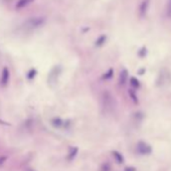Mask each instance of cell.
I'll use <instances>...</instances> for the list:
<instances>
[{
    "mask_svg": "<svg viewBox=\"0 0 171 171\" xmlns=\"http://www.w3.org/2000/svg\"><path fill=\"white\" fill-rule=\"evenodd\" d=\"M113 155H114V157L116 158V160L119 162V163H123V161H124V159H123V157H122V155L119 153V152H117V151H114L113 152Z\"/></svg>",
    "mask_w": 171,
    "mask_h": 171,
    "instance_id": "ba28073f",
    "label": "cell"
},
{
    "mask_svg": "<svg viewBox=\"0 0 171 171\" xmlns=\"http://www.w3.org/2000/svg\"><path fill=\"white\" fill-rule=\"evenodd\" d=\"M127 77H128V73L126 70H122V73L120 74V84L121 85H124L125 83L127 81Z\"/></svg>",
    "mask_w": 171,
    "mask_h": 171,
    "instance_id": "5b68a950",
    "label": "cell"
},
{
    "mask_svg": "<svg viewBox=\"0 0 171 171\" xmlns=\"http://www.w3.org/2000/svg\"><path fill=\"white\" fill-rule=\"evenodd\" d=\"M102 105L104 107L105 111H107L108 113H112L115 108H116V101L110 92L105 91L102 95Z\"/></svg>",
    "mask_w": 171,
    "mask_h": 171,
    "instance_id": "6da1fadb",
    "label": "cell"
},
{
    "mask_svg": "<svg viewBox=\"0 0 171 171\" xmlns=\"http://www.w3.org/2000/svg\"><path fill=\"white\" fill-rule=\"evenodd\" d=\"M0 82H1V85L3 87H5L8 84V82H9V70H8L7 68L3 69V72L1 74V80H0Z\"/></svg>",
    "mask_w": 171,
    "mask_h": 171,
    "instance_id": "3957f363",
    "label": "cell"
},
{
    "mask_svg": "<svg viewBox=\"0 0 171 171\" xmlns=\"http://www.w3.org/2000/svg\"><path fill=\"white\" fill-rule=\"evenodd\" d=\"M166 15L171 18V0H168L167 4H166Z\"/></svg>",
    "mask_w": 171,
    "mask_h": 171,
    "instance_id": "9c48e42d",
    "label": "cell"
},
{
    "mask_svg": "<svg viewBox=\"0 0 171 171\" xmlns=\"http://www.w3.org/2000/svg\"><path fill=\"white\" fill-rule=\"evenodd\" d=\"M77 152H78V148H74L73 151H72V153H70V155H69V160H73V158H74V156H76Z\"/></svg>",
    "mask_w": 171,
    "mask_h": 171,
    "instance_id": "8fae6325",
    "label": "cell"
},
{
    "mask_svg": "<svg viewBox=\"0 0 171 171\" xmlns=\"http://www.w3.org/2000/svg\"><path fill=\"white\" fill-rule=\"evenodd\" d=\"M27 171H34V170H32V169H27Z\"/></svg>",
    "mask_w": 171,
    "mask_h": 171,
    "instance_id": "e0dca14e",
    "label": "cell"
},
{
    "mask_svg": "<svg viewBox=\"0 0 171 171\" xmlns=\"http://www.w3.org/2000/svg\"><path fill=\"white\" fill-rule=\"evenodd\" d=\"M5 160H6V157L5 156H1V157H0V165H2L4 162H5Z\"/></svg>",
    "mask_w": 171,
    "mask_h": 171,
    "instance_id": "9a60e30c",
    "label": "cell"
},
{
    "mask_svg": "<svg viewBox=\"0 0 171 171\" xmlns=\"http://www.w3.org/2000/svg\"><path fill=\"white\" fill-rule=\"evenodd\" d=\"M130 81H131L130 83H131L132 87H134V88H139L140 84H139V81L137 80V79H135V78H131Z\"/></svg>",
    "mask_w": 171,
    "mask_h": 171,
    "instance_id": "30bf717a",
    "label": "cell"
},
{
    "mask_svg": "<svg viewBox=\"0 0 171 171\" xmlns=\"http://www.w3.org/2000/svg\"><path fill=\"white\" fill-rule=\"evenodd\" d=\"M31 1H32V0H19L18 3H17V5H16V7H17V8H22L24 6L28 5V4L30 3Z\"/></svg>",
    "mask_w": 171,
    "mask_h": 171,
    "instance_id": "52a82bcc",
    "label": "cell"
},
{
    "mask_svg": "<svg viewBox=\"0 0 171 171\" xmlns=\"http://www.w3.org/2000/svg\"><path fill=\"white\" fill-rule=\"evenodd\" d=\"M112 76H113V70H110L109 72H108V73L105 74V76L103 77V79H104V80H108V79H110Z\"/></svg>",
    "mask_w": 171,
    "mask_h": 171,
    "instance_id": "7c38bea8",
    "label": "cell"
},
{
    "mask_svg": "<svg viewBox=\"0 0 171 171\" xmlns=\"http://www.w3.org/2000/svg\"><path fill=\"white\" fill-rule=\"evenodd\" d=\"M147 8H148V0H145L144 2H142L141 4V7H140V13L141 15H144L147 11Z\"/></svg>",
    "mask_w": 171,
    "mask_h": 171,
    "instance_id": "8992f818",
    "label": "cell"
},
{
    "mask_svg": "<svg viewBox=\"0 0 171 171\" xmlns=\"http://www.w3.org/2000/svg\"><path fill=\"white\" fill-rule=\"evenodd\" d=\"M106 40V36H101V37H100V38L97 40V43H96V44H97V45H101V44H103L104 43V41H105Z\"/></svg>",
    "mask_w": 171,
    "mask_h": 171,
    "instance_id": "4fadbf2b",
    "label": "cell"
},
{
    "mask_svg": "<svg viewBox=\"0 0 171 171\" xmlns=\"http://www.w3.org/2000/svg\"><path fill=\"white\" fill-rule=\"evenodd\" d=\"M125 171H135V169L132 168V167H128V168L125 169Z\"/></svg>",
    "mask_w": 171,
    "mask_h": 171,
    "instance_id": "2e32d148",
    "label": "cell"
},
{
    "mask_svg": "<svg viewBox=\"0 0 171 171\" xmlns=\"http://www.w3.org/2000/svg\"><path fill=\"white\" fill-rule=\"evenodd\" d=\"M43 23V18H32L27 21V25H29L30 28H35V27L40 26Z\"/></svg>",
    "mask_w": 171,
    "mask_h": 171,
    "instance_id": "277c9868",
    "label": "cell"
},
{
    "mask_svg": "<svg viewBox=\"0 0 171 171\" xmlns=\"http://www.w3.org/2000/svg\"><path fill=\"white\" fill-rule=\"evenodd\" d=\"M129 94L131 95V97H132V99L134 100L135 102H137V98H136V95L135 94H133V92L132 91H129Z\"/></svg>",
    "mask_w": 171,
    "mask_h": 171,
    "instance_id": "5bb4252c",
    "label": "cell"
},
{
    "mask_svg": "<svg viewBox=\"0 0 171 171\" xmlns=\"http://www.w3.org/2000/svg\"><path fill=\"white\" fill-rule=\"evenodd\" d=\"M137 150L140 154H149L151 152V147L144 142H139L137 146Z\"/></svg>",
    "mask_w": 171,
    "mask_h": 171,
    "instance_id": "7a4b0ae2",
    "label": "cell"
}]
</instances>
